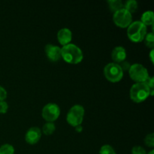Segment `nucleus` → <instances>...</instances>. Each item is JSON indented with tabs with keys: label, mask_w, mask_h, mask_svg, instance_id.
I'll use <instances>...</instances> for the list:
<instances>
[{
	"label": "nucleus",
	"mask_w": 154,
	"mask_h": 154,
	"mask_svg": "<svg viewBox=\"0 0 154 154\" xmlns=\"http://www.w3.org/2000/svg\"><path fill=\"white\" fill-rule=\"evenodd\" d=\"M61 57L69 64H78L83 60L84 54L79 47L70 43L61 48Z\"/></svg>",
	"instance_id": "f257e3e1"
},
{
	"label": "nucleus",
	"mask_w": 154,
	"mask_h": 154,
	"mask_svg": "<svg viewBox=\"0 0 154 154\" xmlns=\"http://www.w3.org/2000/svg\"><path fill=\"white\" fill-rule=\"evenodd\" d=\"M150 89L145 82L135 83L129 91L130 99L135 103H141L150 96Z\"/></svg>",
	"instance_id": "f03ea898"
},
{
	"label": "nucleus",
	"mask_w": 154,
	"mask_h": 154,
	"mask_svg": "<svg viewBox=\"0 0 154 154\" xmlns=\"http://www.w3.org/2000/svg\"><path fill=\"white\" fill-rule=\"evenodd\" d=\"M147 33V26L141 21L132 22V23L127 27L128 38L135 43L142 42Z\"/></svg>",
	"instance_id": "7ed1b4c3"
},
{
	"label": "nucleus",
	"mask_w": 154,
	"mask_h": 154,
	"mask_svg": "<svg viewBox=\"0 0 154 154\" xmlns=\"http://www.w3.org/2000/svg\"><path fill=\"white\" fill-rule=\"evenodd\" d=\"M85 111L82 105H75L70 108L66 116V120L71 126H80L84 120Z\"/></svg>",
	"instance_id": "20e7f679"
},
{
	"label": "nucleus",
	"mask_w": 154,
	"mask_h": 154,
	"mask_svg": "<svg viewBox=\"0 0 154 154\" xmlns=\"http://www.w3.org/2000/svg\"><path fill=\"white\" fill-rule=\"evenodd\" d=\"M104 75L108 81L112 83L119 82L123 77V71L120 65L115 63H110L104 68Z\"/></svg>",
	"instance_id": "39448f33"
},
{
	"label": "nucleus",
	"mask_w": 154,
	"mask_h": 154,
	"mask_svg": "<svg viewBox=\"0 0 154 154\" xmlns=\"http://www.w3.org/2000/svg\"><path fill=\"white\" fill-rule=\"evenodd\" d=\"M129 75L132 80L136 83L146 82L150 78L147 69L139 63L131 65L129 69Z\"/></svg>",
	"instance_id": "423d86ee"
},
{
	"label": "nucleus",
	"mask_w": 154,
	"mask_h": 154,
	"mask_svg": "<svg viewBox=\"0 0 154 154\" xmlns=\"http://www.w3.org/2000/svg\"><path fill=\"white\" fill-rule=\"evenodd\" d=\"M113 21L116 26L120 28H126L132 22V15L125 8H122L114 12Z\"/></svg>",
	"instance_id": "0eeeda50"
},
{
	"label": "nucleus",
	"mask_w": 154,
	"mask_h": 154,
	"mask_svg": "<svg viewBox=\"0 0 154 154\" xmlns=\"http://www.w3.org/2000/svg\"><path fill=\"white\" fill-rule=\"evenodd\" d=\"M42 117L47 122L54 123L60 115V108L55 103H48L42 109Z\"/></svg>",
	"instance_id": "6e6552de"
},
{
	"label": "nucleus",
	"mask_w": 154,
	"mask_h": 154,
	"mask_svg": "<svg viewBox=\"0 0 154 154\" xmlns=\"http://www.w3.org/2000/svg\"><path fill=\"white\" fill-rule=\"evenodd\" d=\"M45 52L48 60L51 62H57L62 58L61 48L57 45L48 44L45 46Z\"/></svg>",
	"instance_id": "1a4fd4ad"
},
{
	"label": "nucleus",
	"mask_w": 154,
	"mask_h": 154,
	"mask_svg": "<svg viewBox=\"0 0 154 154\" xmlns=\"http://www.w3.org/2000/svg\"><path fill=\"white\" fill-rule=\"evenodd\" d=\"M42 137V130L37 126H33L28 129L25 135V140L28 144L33 145L39 141Z\"/></svg>",
	"instance_id": "9d476101"
},
{
	"label": "nucleus",
	"mask_w": 154,
	"mask_h": 154,
	"mask_svg": "<svg viewBox=\"0 0 154 154\" xmlns=\"http://www.w3.org/2000/svg\"><path fill=\"white\" fill-rule=\"evenodd\" d=\"M111 58L114 60V63L117 64H120L125 61L126 59V49L122 46L115 47L111 52Z\"/></svg>",
	"instance_id": "9b49d317"
},
{
	"label": "nucleus",
	"mask_w": 154,
	"mask_h": 154,
	"mask_svg": "<svg viewBox=\"0 0 154 154\" xmlns=\"http://www.w3.org/2000/svg\"><path fill=\"white\" fill-rule=\"evenodd\" d=\"M57 39L63 46L70 44L72 39V32L69 29L63 28L57 32Z\"/></svg>",
	"instance_id": "f8f14e48"
},
{
	"label": "nucleus",
	"mask_w": 154,
	"mask_h": 154,
	"mask_svg": "<svg viewBox=\"0 0 154 154\" xmlns=\"http://www.w3.org/2000/svg\"><path fill=\"white\" fill-rule=\"evenodd\" d=\"M141 22L146 26L153 25L154 22L153 12L152 11H146L145 12H144L143 14L141 15Z\"/></svg>",
	"instance_id": "ddd939ff"
},
{
	"label": "nucleus",
	"mask_w": 154,
	"mask_h": 154,
	"mask_svg": "<svg viewBox=\"0 0 154 154\" xmlns=\"http://www.w3.org/2000/svg\"><path fill=\"white\" fill-rule=\"evenodd\" d=\"M138 8V3L135 0H128V1L125 2V3L123 4V8L128 11L130 14L135 13Z\"/></svg>",
	"instance_id": "4468645a"
},
{
	"label": "nucleus",
	"mask_w": 154,
	"mask_h": 154,
	"mask_svg": "<svg viewBox=\"0 0 154 154\" xmlns=\"http://www.w3.org/2000/svg\"><path fill=\"white\" fill-rule=\"evenodd\" d=\"M108 4L110 10L114 13L123 8V2L121 0H108Z\"/></svg>",
	"instance_id": "2eb2a0df"
},
{
	"label": "nucleus",
	"mask_w": 154,
	"mask_h": 154,
	"mask_svg": "<svg viewBox=\"0 0 154 154\" xmlns=\"http://www.w3.org/2000/svg\"><path fill=\"white\" fill-rule=\"evenodd\" d=\"M56 130V126L54 123L51 122H47L45 125L43 126L42 128V132L45 135H51L55 132Z\"/></svg>",
	"instance_id": "dca6fc26"
},
{
	"label": "nucleus",
	"mask_w": 154,
	"mask_h": 154,
	"mask_svg": "<svg viewBox=\"0 0 154 154\" xmlns=\"http://www.w3.org/2000/svg\"><path fill=\"white\" fill-rule=\"evenodd\" d=\"M0 154H14V148L11 144H3L0 147Z\"/></svg>",
	"instance_id": "f3484780"
},
{
	"label": "nucleus",
	"mask_w": 154,
	"mask_h": 154,
	"mask_svg": "<svg viewBox=\"0 0 154 154\" xmlns=\"http://www.w3.org/2000/svg\"><path fill=\"white\" fill-rule=\"evenodd\" d=\"M144 43H145L146 46L148 48H153L154 47V34L153 32H149L147 33L144 38Z\"/></svg>",
	"instance_id": "a211bd4d"
},
{
	"label": "nucleus",
	"mask_w": 154,
	"mask_h": 154,
	"mask_svg": "<svg viewBox=\"0 0 154 154\" xmlns=\"http://www.w3.org/2000/svg\"><path fill=\"white\" fill-rule=\"evenodd\" d=\"M99 154H116V152L111 145L105 144L100 148Z\"/></svg>",
	"instance_id": "6ab92c4d"
},
{
	"label": "nucleus",
	"mask_w": 154,
	"mask_h": 154,
	"mask_svg": "<svg viewBox=\"0 0 154 154\" xmlns=\"http://www.w3.org/2000/svg\"><path fill=\"white\" fill-rule=\"evenodd\" d=\"M144 143L146 145L149 147H154V134L150 133L148 135H146L145 138H144Z\"/></svg>",
	"instance_id": "aec40b11"
},
{
	"label": "nucleus",
	"mask_w": 154,
	"mask_h": 154,
	"mask_svg": "<svg viewBox=\"0 0 154 154\" xmlns=\"http://www.w3.org/2000/svg\"><path fill=\"white\" fill-rule=\"evenodd\" d=\"M132 154H147L145 149L141 146H135L132 149Z\"/></svg>",
	"instance_id": "412c9836"
},
{
	"label": "nucleus",
	"mask_w": 154,
	"mask_h": 154,
	"mask_svg": "<svg viewBox=\"0 0 154 154\" xmlns=\"http://www.w3.org/2000/svg\"><path fill=\"white\" fill-rule=\"evenodd\" d=\"M8 109V105L5 101L0 102V114H6Z\"/></svg>",
	"instance_id": "4be33fe9"
},
{
	"label": "nucleus",
	"mask_w": 154,
	"mask_h": 154,
	"mask_svg": "<svg viewBox=\"0 0 154 154\" xmlns=\"http://www.w3.org/2000/svg\"><path fill=\"white\" fill-rule=\"evenodd\" d=\"M6 98H7V91H6L4 87L0 86V102L5 101Z\"/></svg>",
	"instance_id": "5701e85b"
},
{
	"label": "nucleus",
	"mask_w": 154,
	"mask_h": 154,
	"mask_svg": "<svg viewBox=\"0 0 154 154\" xmlns=\"http://www.w3.org/2000/svg\"><path fill=\"white\" fill-rule=\"evenodd\" d=\"M119 65H120V66L121 67L122 70L123 71H127V70L129 71V68H130V66H131V65L129 64L127 61H126V60L123 62H122V63H120Z\"/></svg>",
	"instance_id": "b1692460"
},
{
	"label": "nucleus",
	"mask_w": 154,
	"mask_h": 154,
	"mask_svg": "<svg viewBox=\"0 0 154 154\" xmlns=\"http://www.w3.org/2000/svg\"><path fill=\"white\" fill-rule=\"evenodd\" d=\"M146 84H147V86L149 87V88L150 89V90H153L154 88V78L153 77H151V78H149L148 79H147V81H146Z\"/></svg>",
	"instance_id": "393cba45"
},
{
	"label": "nucleus",
	"mask_w": 154,
	"mask_h": 154,
	"mask_svg": "<svg viewBox=\"0 0 154 154\" xmlns=\"http://www.w3.org/2000/svg\"><path fill=\"white\" fill-rule=\"evenodd\" d=\"M75 130H76L77 132H81L83 131V127L81 126V125H80V126H75Z\"/></svg>",
	"instance_id": "a878e982"
},
{
	"label": "nucleus",
	"mask_w": 154,
	"mask_h": 154,
	"mask_svg": "<svg viewBox=\"0 0 154 154\" xmlns=\"http://www.w3.org/2000/svg\"><path fill=\"white\" fill-rule=\"evenodd\" d=\"M153 53H154L153 49H152L150 53V61H151L153 63Z\"/></svg>",
	"instance_id": "bb28decb"
},
{
	"label": "nucleus",
	"mask_w": 154,
	"mask_h": 154,
	"mask_svg": "<svg viewBox=\"0 0 154 154\" xmlns=\"http://www.w3.org/2000/svg\"><path fill=\"white\" fill-rule=\"evenodd\" d=\"M147 154H154V150H150V152H149Z\"/></svg>",
	"instance_id": "cd10ccee"
}]
</instances>
